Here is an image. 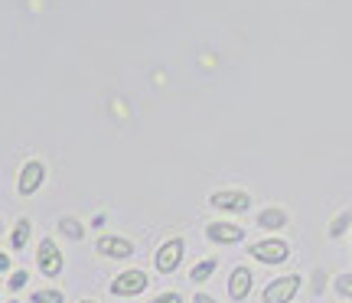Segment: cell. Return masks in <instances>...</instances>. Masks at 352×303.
<instances>
[{"label":"cell","instance_id":"15","mask_svg":"<svg viewBox=\"0 0 352 303\" xmlns=\"http://www.w3.org/2000/svg\"><path fill=\"white\" fill-rule=\"evenodd\" d=\"M59 228H63V235H69V238H82V235H85V228L78 225V222H72V218H63V222H59Z\"/></svg>","mask_w":352,"mask_h":303},{"label":"cell","instance_id":"17","mask_svg":"<svg viewBox=\"0 0 352 303\" xmlns=\"http://www.w3.org/2000/svg\"><path fill=\"white\" fill-rule=\"evenodd\" d=\"M336 293L340 297H352V274H340L336 278Z\"/></svg>","mask_w":352,"mask_h":303},{"label":"cell","instance_id":"7","mask_svg":"<svg viewBox=\"0 0 352 303\" xmlns=\"http://www.w3.org/2000/svg\"><path fill=\"white\" fill-rule=\"evenodd\" d=\"M43 179H46L43 164H39V160H30V164L20 170V183H16V190H20V196H30V192H36L39 186H43Z\"/></svg>","mask_w":352,"mask_h":303},{"label":"cell","instance_id":"23","mask_svg":"<svg viewBox=\"0 0 352 303\" xmlns=\"http://www.w3.org/2000/svg\"><path fill=\"white\" fill-rule=\"evenodd\" d=\"M10 303H16V300H10Z\"/></svg>","mask_w":352,"mask_h":303},{"label":"cell","instance_id":"20","mask_svg":"<svg viewBox=\"0 0 352 303\" xmlns=\"http://www.w3.org/2000/svg\"><path fill=\"white\" fill-rule=\"evenodd\" d=\"M192 303H215V300L209 297V293H196V297H192Z\"/></svg>","mask_w":352,"mask_h":303},{"label":"cell","instance_id":"16","mask_svg":"<svg viewBox=\"0 0 352 303\" xmlns=\"http://www.w3.org/2000/svg\"><path fill=\"white\" fill-rule=\"evenodd\" d=\"M349 218H352L349 212H342L340 218H336V222H333V225H329V238H340L342 232H346V225H349Z\"/></svg>","mask_w":352,"mask_h":303},{"label":"cell","instance_id":"11","mask_svg":"<svg viewBox=\"0 0 352 303\" xmlns=\"http://www.w3.org/2000/svg\"><path fill=\"white\" fill-rule=\"evenodd\" d=\"M258 225L267 228V232H277V228L287 225V212H284V209H264V212L258 215Z\"/></svg>","mask_w":352,"mask_h":303},{"label":"cell","instance_id":"10","mask_svg":"<svg viewBox=\"0 0 352 303\" xmlns=\"http://www.w3.org/2000/svg\"><path fill=\"white\" fill-rule=\"evenodd\" d=\"M98 251L108 254V258H131L134 245L127 238H118V235H104V238H98Z\"/></svg>","mask_w":352,"mask_h":303},{"label":"cell","instance_id":"14","mask_svg":"<svg viewBox=\"0 0 352 303\" xmlns=\"http://www.w3.org/2000/svg\"><path fill=\"white\" fill-rule=\"evenodd\" d=\"M63 291H36L30 297V303H63Z\"/></svg>","mask_w":352,"mask_h":303},{"label":"cell","instance_id":"3","mask_svg":"<svg viewBox=\"0 0 352 303\" xmlns=\"http://www.w3.org/2000/svg\"><path fill=\"white\" fill-rule=\"evenodd\" d=\"M183 251H186V241L183 238L164 241V245H160V251H157V258H153L157 271H160V274H173L176 267H179V261H183Z\"/></svg>","mask_w":352,"mask_h":303},{"label":"cell","instance_id":"6","mask_svg":"<svg viewBox=\"0 0 352 303\" xmlns=\"http://www.w3.org/2000/svg\"><path fill=\"white\" fill-rule=\"evenodd\" d=\"M215 209H222V212H245V209H252V196L241 190H219L209 196Z\"/></svg>","mask_w":352,"mask_h":303},{"label":"cell","instance_id":"1","mask_svg":"<svg viewBox=\"0 0 352 303\" xmlns=\"http://www.w3.org/2000/svg\"><path fill=\"white\" fill-rule=\"evenodd\" d=\"M300 291V278L287 274V278H274L261 293V303H290Z\"/></svg>","mask_w":352,"mask_h":303},{"label":"cell","instance_id":"18","mask_svg":"<svg viewBox=\"0 0 352 303\" xmlns=\"http://www.w3.org/2000/svg\"><path fill=\"white\" fill-rule=\"evenodd\" d=\"M26 280H30V274H26V271H13V274H10V291H20Z\"/></svg>","mask_w":352,"mask_h":303},{"label":"cell","instance_id":"21","mask_svg":"<svg viewBox=\"0 0 352 303\" xmlns=\"http://www.w3.org/2000/svg\"><path fill=\"white\" fill-rule=\"evenodd\" d=\"M10 267V254H0V271H7Z\"/></svg>","mask_w":352,"mask_h":303},{"label":"cell","instance_id":"13","mask_svg":"<svg viewBox=\"0 0 352 303\" xmlns=\"http://www.w3.org/2000/svg\"><path fill=\"white\" fill-rule=\"evenodd\" d=\"M26 241H30V222H26V218H20V222H16V228H13V235H10V245L20 251Z\"/></svg>","mask_w":352,"mask_h":303},{"label":"cell","instance_id":"8","mask_svg":"<svg viewBox=\"0 0 352 303\" xmlns=\"http://www.w3.org/2000/svg\"><path fill=\"white\" fill-rule=\"evenodd\" d=\"M206 235H209V241H215V245H239V241L245 238L241 225H232V222H212V225L206 228Z\"/></svg>","mask_w":352,"mask_h":303},{"label":"cell","instance_id":"5","mask_svg":"<svg viewBox=\"0 0 352 303\" xmlns=\"http://www.w3.org/2000/svg\"><path fill=\"white\" fill-rule=\"evenodd\" d=\"M36 265L46 278H59L63 274V251L52 245V238L39 241V251H36Z\"/></svg>","mask_w":352,"mask_h":303},{"label":"cell","instance_id":"24","mask_svg":"<svg viewBox=\"0 0 352 303\" xmlns=\"http://www.w3.org/2000/svg\"><path fill=\"white\" fill-rule=\"evenodd\" d=\"M0 228H3V225H0Z\"/></svg>","mask_w":352,"mask_h":303},{"label":"cell","instance_id":"19","mask_svg":"<svg viewBox=\"0 0 352 303\" xmlns=\"http://www.w3.org/2000/svg\"><path fill=\"white\" fill-rule=\"evenodd\" d=\"M151 303H183V297L176 291H166V293H160V297H153Z\"/></svg>","mask_w":352,"mask_h":303},{"label":"cell","instance_id":"22","mask_svg":"<svg viewBox=\"0 0 352 303\" xmlns=\"http://www.w3.org/2000/svg\"><path fill=\"white\" fill-rule=\"evenodd\" d=\"M82 303H95V300H82Z\"/></svg>","mask_w":352,"mask_h":303},{"label":"cell","instance_id":"2","mask_svg":"<svg viewBox=\"0 0 352 303\" xmlns=\"http://www.w3.org/2000/svg\"><path fill=\"white\" fill-rule=\"evenodd\" d=\"M248 251H252V258H254V261H261V265H284V261L290 258L287 241H280V238L258 241V245H252Z\"/></svg>","mask_w":352,"mask_h":303},{"label":"cell","instance_id":"12","mask_svg":"<svg viewBox=\"0 0 352 303\" xmlns=\"http://www.w3.org/2000/svg\"><path fill=\"white\" fill-rule=\"evenodd\" d=\"M215 267H219V261L215 258H209V261H199V265L189 271V280H196V284H202V280H209L215 274Z\"/></svg>","mask_w":352,"mask_h":303},{"label":"cell","instance_id":"9","mask_svg":"<svg viewBox=\"0 0 352 303\" xmlns=\"http://www.w3.org/2000/svg\"><path fill=\"white\" fill-rule=\"evenodd\" d=\"M252 293V271L248 267H235L232 278H228V297L232 300H245Z\"/></svg>","mask_w":352,"mask_h":303},{"label":"cell","instance_id":"4","mask_svg":"<svg viewBox=\"0 0 352 303\" xmlns=\"http://www.w3.org/2000/svg\"><path fill=\"white\" fill-rule=\"evenodd\" d=\"M147 291V274L144 271H124L111 280V293L114 297H138Z\"/></svg>","mask_w":352,"mask_h":303}]
</instances>
